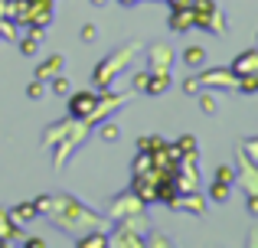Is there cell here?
I'll use <instances>...</instances> for the list:
<instances>
[{
    "label": "cell",
    "instance_id": "cell-1",
    "mask_svg": "<svg viewBox=\"0 0 258 248\" xmlns=\"http://www.w3.org/2000/svg\"><path fill=\"white\" fill-rule=\"evenodd\" d=\"M46 216H49L52 225H56L59 232H66V235H82V232H88V229H101V216L98 212H92L88 206H82L72 196H66V193L52 196V206H49Z\"/></svg>",
    "mask_w": 258,
    "mask_h": 248
},
{
    "label": "cell",
    "instance_id": "cell-2",
    "mask_svg": "<svg viewBox=\"0 0 258 248\" xmlns=\"http://www.w3.org/2000/svg\"><path fill=\"white\" fill-rule=\"evenodd\" d=\"M134 52H141V43L138 39H131L127 46H121V49H114V52H108L105 59H101L98 65H95V72H92V82H95V89H111V82L121 75V72L131 65V59H134Z\"/></svg>",
    "mask_w": 258,
    "mask_h": 248
},
{
    "label": "cell",
    "instance_id": "cell-3",
    "mask_svg": "<svg viewBox=\"0 0 258 248\" xmlns=\"http://www.w3.org/2000/svg\"><path fill=\"white\" fill-rule=\"evenodd\" d=\"M189 10H193V30H206L216 36H226V13L216 0H189Z\"/></svg>",
    "mask_w": 258,
    "mask_h": 248
},
{
    "label": "cell",
    "instance_id": "cell-4",
    "mask_svg": "<svg viewBox=\"0 0 258 248\" xmlns=\"http://www.w3.org/2000/svg\"><path fill=\"white\" fill-rule=\"evenodd\" d=\"M196 82H200V89H219V92H235V72L229 69V65H213V69H196Z\"/></svg>",
    "mask_w": 258,
    "mask_h": 248
},
{
    "label": "cell",
    "instance_id": "cell-5",
    "mask_svg": "<svg viewBox=\"0 0 258 248\" xmlns=\"http://www.w3.org/2000/svg\"><path fill=\"white\" fill-rule=\"evenodd\" d=\"M95 105H98V92H92V89H85V92H69V95H66L69 118H76V121H85V118L95 111Z\"/></svg>",
    "mask_w": 258,
    "mask_h": 248
},
{
    "label": "cell",
    "instance_id": "cell-6",
    "mask_svg": "<svg viewBox=\"0 0 258 248\" xmlns=\"http://www.w3.org/2000/svg\"><path fill=\"white\" fill-rule=\"evenodd\" d=\"M235 183L245 193H258V163L242 150H235Z\"/></svg>",
    "mask_w": 258,
    "mask_h": 248
},
{
    "label": "cell",
    "instance_id": "cell-7",
    "mask_svg": "<svg viewBox=\"0 0 258 248\" xmlns=\"http://www.w3.org/2000/svg\"><path fill=\"white\" fill-rule=\"evenodd\" d=\"M131 212H144V203H141L131 190L118 193V196L108 203V216H111V219H124V216H131Z\"/></svg>",
    "mask_w": 258,
    "mask_h": 248
},
{
    "label": "cell",
    "instance_id": "cell-8",
    "mask_svg": "<svg viewBox=\"0 0 258 248\" xmlns=\"http://www.w3.org/2000/svg\"><path fill=\"white\" fill-rule=\"evenodd\" d=\"M173 59H176V52L167 43H154L147 49V72H170Z\"/></svg>",
    "mask_w": 258,
    "mask_h": 248
},
{
    "label": "cell",
    "instance_id": "cell-9",
    "mask_svg": "<svg viewBox=\"0 0 258 248\" xmlns=\"http://www.w3.org/2000/svg\"><path fill=\"white\" fill-rule=\"evenodd\" d=\"M170 206H173V209H183V212H189V216H203V212H206V199H203V193H200V190L176 193Z\"/></svg>",
    "mask_w": 258,
    "mask_h": 248
},
{
    "label": "cell",
    "instance_id": "cell-10",
    "mask_svg": "<svg viewBox=\"0 0 258 248\" xmlns=\"http://www.w3.org/2000/svg\"><path fill=\"white\" fill-rule=\"evenodd\" d=\"M56 0H33V10H30V26H39V30H49L52 17H56Z\"/></svg>",
    "mask_w": 258,
    "mask_h": 248
},
{
    "label": "cell",
    "instance_id": "cell-11",
    "mask_svg": "<svg viewBox=\"0 0 258 248\" xmlns=\"http://www.w3.org/2000/svg\"><path fill=\"white\" fill-rule=\"evenodd\" d=\"M0 242H4V245H10V242H23V225L13 222L7 209H0Z\"/></svg>",
    "mask_w": 258,
    "mask_h": 248
},
{
    "label": "cell",
    "instance_id": "cell-12",
    "mask_svg": "<svg viewBox=\"0 0 258 248\" xmlns=\"http://www.w3.org/2000/svg\"><path fill=\"white\" fill-rule=\"evenodd\" d=\"M72 127H76V118H66V121H59V124H49V127L43 131V144H46V147H56L59 140L69 137Z\"/></svg>",
    "mask_w": 258,
    "mask_h": 248
},
{
    "label": "cell",
    "instance_id": "cell-13",
    "mask_svg": "<svg viewBox=\"0 0 258 248\" xmlns=\"http://www.w3.org/2000/svg\"><path fill=\"white\" fill-rule=\"evenodd\" d=\"M167 26H170L173 33H189L193 30V10H189V7H173Z\"/></svg>",
    "mask_w": 258,
    "mask_h": 248
},
{
    "label": "cell",
    "instance_id": "cell-14",
    "mask_svg": "<svg viewBox=\"0 0 258 248\" xmlns=\"http://www.w3.org/2000/svg\"><path fill=\"white\" fill-rule=\"evenodd\" d=\"M229 69L235 72V78H239V75H252V72H258V49H245L242 56H235V62L229 65Z\"/></svg>",
    "mask_w": 258,
    "mask_h": 248
},
{
    "label": "cell",
    "instance_id": "cell-15",
    "mask_svg": "<svg viewBox=\"0 0 258 248\" xmlns=\"http://www.w3.org/2000/svg\"><path fill=\"white\" fill-rule=\"evenodd\" d=\"M62 65H66V59L59 56V52H52V56H46L43 62L36 65V78H39V82H49L52 75H59V72H62Z\"/></svg>",
    "mask_w": 258,
    "mask_h": 248
},
{
    "label": "cell",
    "instance_id": "cell-16",
    "mask_svg": "<svg viewBox=\"0 0 258 248\" xmlns=\"http://www.w3.org/2000/svg\"><path fill=\"white\" fill-rule=\"evenodd\" d=\"M170 72H147L144 78V95H164L167 89H170Z\"/></svg>",
    "mask_w": 258,
    "mask_h": 248
},
{
    "label": "cell",
    "instance_id": "cell-17",
    "mask_svg": "<svg viewBox=\"0 0 258 248\" xmlns=\"http://www.w3.org/2000/svg\"><path fill=\"white\" fill-rule=\"evenodd\" d=\"M108 245H114V248H144V238L118 225V232H114V235H108Z\"/></svg>",
    "mask_w": 258,
    "mask_h": 248
},
{
    "label": "cell",
    "instance_id": "cell-18",
    "mask_svg": "<svg viewBox=\"0 0 258 248\" xmlns=\"http://www.w3.org/2000/svg\"><path fill=\"white\" fill-rule=\"evenodd\" d=\"M118 222H121V229L134 232V235H141V238H144L147 232H151V225H147V216H144V212H131V216L118 219Z\"/></svg>",
    "mask_w": 258,
    "mask_h": 248
},
{
    "label": "cell",
    "instance_id": "cell-19",
    "mask_svg": "<svg viewBox=\"0 0 258 248\" xmlns=\"http://www.w3.org/2000/svg\"><path fill=\"white\" fill-rule=\"evenodd\" d=\"M76 245L79 248H108V232L105 229H88V232H82V238Z\"/></svg>",
    "mask_w": 258,
    "mask_h": 248
},
{
    "label": "cell",
    "instance_id": "cell-20",
    "mask_svg": "<svg viewBox=\"0 0 258 248\" xmlns=\"http://www.w3.org/2000/svg\"><path fill=\"white\" fill-rule=\"evenodd\" d=\"M7 212H10V219L17 225H26V222H33V219H36V206H33V199H30V203H17L13 209H7Z\"/></svg>",
    "mask_w": 258,
    "mask_h": 248
},
{
    "label": "cell",
    "instance_id": "cell-21",
    "mask_svg": "<svg viewBox=\"0 0 258 248\" xmlns=\"http://www.w3.org/2000/svg\"><path fill=\"white\" fill-rule=\"evenodd\" d=\"M183 62H186L189 69H203V65H206V49H203V46H186V49H183Z\"/></svg>",
    "mask_w": 258,
    "mask_h": 248
},
{
    "label": "cell",
    "instance_id": "cell-22",
    "mask_svg": "<svg viewBox=\"0 0 258 248\" xmlns=\"http://www.w3.org/2000/svg\"><path fill=\"white\" fill-rule=\"evenodd\" d=\"M229 199H232V186H229V183H219V180H213V186H209V203L222 206V203H229Z\"/></svg>",
    "mask_w": 258,
    "mask_h": 248
},
{
    "label": "cell",
    "instance_id": "cell-23",
    "mask_svg": "<svg viewBox=\"0 0 258 248\" xmlns=\"http://www.w3.org/2000/svg\"><path fill=\"white\" fill-rule=\"evenodd\" d=\"M235 92H242V95H258V72H252V75H239Z\"/></svg>",
    "mask_w": 258,
    "mask_h": 248
},
{
    "label": "cell",
    "instance_id": "cell-24",
    "mask_svg": "<svg viewBox=\"0 0 258 248\" xmlns=\"http://www.w3.org/2000/svg\"><path fill=\"white\" fill-rule=\"evenodd\" d=\"M167 140L164 137H157V134H151V137H138V153H154V150H160Z\"/></svg>",
    "mask_w": 258,
    "mask_h": 248
},
{
    "label": "cell",
    "instance_id": "cell-25",
    "mask_svg": "<svg viewBox=\"0 0 258 248\" xmlns=\"http://www.w3.org/2000/svg\"><path fill=\"white\" fill-rule=\"evenodd\" d=\"M213 180L235 186V167H232V163H219V167H216V173H213Z\"/></svg>",
    "mask_w": 258,
    "mask_h": 248
},
{
    "label": "cell",
    "instance_id": "cell-26",
    "mask_svg": "<svg viewBox=\"0 0 258 248\" xmlns=\"http://www.w3.org/2000/svg\"><path fill=\"white\" fill-rule=\"evenodd\" d=\"M200 108H203V115H216V108H219V102H216V95H209V89H203L200 95Z\"/></svg>",
    "mask_w": 258,
    "mask_h": 248
},
{
    "label": "cell",
    "instance_id": "cell-27",
    "mask_svg": "<svg viewBox=\"0 0 258 248\" xmlns=\"http://www.w3.org/2000/svg\"><path fill=\"white\" fill-rule=\"evenodd\" d=\"M95 127H98V137L101 140H108V144H114V140H118V124H111V121H101V124H95Z\"/></svg>",
    "mask_w": 258,
    "mask_h": 248
},
{
    "label": "cell",
    "instance_id": "cell-28",
    "mask_svg": "<svg viewBox=\"0 0 258 248\" xmlns=\"http://www.w3.org/2000/svg\"><path fill=\"white\" fill-rule=\"evenodd\" d=\"M49 82H52V92H56V95H59V98H66V95H69V92H72V85H69V78H66V75H62V72H59V75H52V78H49Z\"/></svg>",
    "mask_w": 258,
    "mask_h": 248
},
{
    "label": "cell",
    "instance_id": "cell-29",
    "mask_svg": "<svg viewBox=\"0 0 258 248\" xmlns=\"http://www.w3.org/2000/svg\"><path fill=\"white\" fill-rule=\"evenodd\" d=\"M239 150L245 153V157H252L255 163H258V137H245V140L239 144Z\"/></svg>",
    "mask_w": 258,
    "mask_h": 248
},
{
    "label": "cell",
    "instance_id": "cell-30",
    "mask_svg": "<svg viewBox=\"0 0 258 248\" xmlns=\"http://www.w3.org/2000/svg\"><path fill=\"white\" fill-rule=\"evenodd\" d=\"M46 95V82H30V89H26V98H30V102H39V98Z\"/></svg>",
    "mask_w": 258,
    "mask_h": 248
},
{
    "label": "cell",
    "instance_id": "cell-31",
    "mask_svg": "<svg viewBox=\"0 0 258 248\" xmlns=\"http://www.w3.org/2000/svg\"><path fill=\"white\" fill-rule=\"evenodd\" d=\"M173 147H176L180 153H196V137H189V134H186V137H180Z\"/></svg>",
    "mask_w": 258,
    "mask_h": 248
},
{
    "label": "cell",
    "instance_id": "cell-32",
    "mask_svg": "<svg viewBox=\"0 0 258 248\" xmlns=\"http://www.w3.org/2000/svg\"><path fill=\"white\" fill-rule=\"evenodd\" d=\"M33 206H36V216H46V212H49V206H52V196H46V193H43V196L33 199Z\"/></svg>",
    "mask_w": 258,
    "mask_h": 248
},
{
    "label": "cell",
    "instance_id": "cell-33",
    "mask_svg": "<svg viewBox=\"0 0 258 248\" xmlns=\"http://www.w3.org/2000/svg\"><path fill=\"white\" fill-rule=\"evenodd\" d=\"M144 245H154V248H170V238H167V235H151V232H147V235H144Z\"/></svg>",
    "mask_w": 258,
    "mask_h": 248
},
{
    "label": "cell",
    "instance_id": "cell-34",
    "mask_svg": "<svg viewBox=\"0 0 258 248\" xmlns=\"http://www.w3.org/2000/svg\"><path fill=\"white\" fill-rule=\"evenodd\" d=\"M95 39H98V26H95V23H85L82 26V43H95Z\"/></svg>",
    "mask_w": 258,
    "mask_h": 248
},
{
    "label": "cell",
    "instance_id": "cell-35",
    "mask_svg": "<svg viewBox=\"0 0 258 248\" xmlns=\"http://www.w3.org/2000/svg\"><path fill=\"white\" fill-rule=\"evenodd\" d=\"M183 92H186V95H200V82H196V75H189V78H183Z\"/></svg>",
    "mask_w": 258,
    "mask_h": 248
},
{
    "label": "cell",
    "instance_id": "cell-36",
    "mask_svg": "<svg viewBox=\"0 0 258 248\" xmlns=\"http://www.w3.org/2000/svg\"><path fill=\"white\" fill-rule=\"evenodd\" d=\"M245 206H248V216H258V193H245Z\"/></svg>",
    "mask_w": 258,
    "mask_h": 248
},
{
    "label": "cell",
    "instance_id": "cell-37",
    "mask_svg": "<svg viewBox=\"0 0 258 248\" xmlns=\"http://www.w3.org/2000/svg\"><path fill=\"white\" fill-rule=\"evenodd\" d=\"M20 245H30V248H43L46 242H43V238H33V235H30V238H23V242H20Z\"/></svg>",
    "mask_w": 258,
    "mask_h": 248
},
{
    "label": "cell",
    "instance_id": "cell-38",
    "mask_svg": "<svg viewBox=\"0 0 258 248\" xmlns=\"http://www.w3.org/2000/svg\"><path fill=\"white\" fill-rule=\"evenodd\" d=\"M164 4L173 10V7H189V0H164Z\"/></svg>",
    "mask_w": 258,
    "mask_h": 248
},
{
    "label": "cell",
    "instance_id": "cell-39",
    "mask_svg": "<svg viewBox=\"0 0 258 248\" xmlns=\"http://www.w3.org/2000/svg\"><path fill=\"white\" fill-rule=\"evenodd\" d=\"M118 4H121V7H138L141 0H118Z\"/></svg>",
    "mask_w": 258,
    "mask_h": 248
},
{
    "label": "cell",
    "instance_id": "cell-40",
    "mask_svg": "<svg viewBox=\"0 0 258 248\" xmlns=\"http://www.w3.org/2000/svg\"><path fill=\"white\" fill-rule=\"evenodd\" d=\"M0 20H7V0H0Z\"/></svg>",
    "mask_w": 258,
    "mask_h": 248
},
{
    "label": "cell",
    "instance_id": "cell-41",
    "mask_svg": "<svg viewBox=\"0 0 258 248\" xmlns=\"http://www.w3.org/2000/svg\"><path fill=\"white\" fill-rule=\"evenodd\" d=\"M88 4H92V7H105L108 0H88Z\"/></svg>",
    "mask_w": 258,
    "mask_h": 248
},
{
    "label": "cell",
    "instance_id": "cell-42",
    "mask_svg": "<svg viewBox=\"0 0 258 248\" xmlns=\"http://www.w3.org/2000/svg\"><path fill=\"white\" fill-rule=\"evenodd\" d=\"M0 43H4V36H0Z\"/></svg>",
    "mask_w": 258,
    "mask_h": 248
},
{
    "label": "cell",
    "instance_id": "cell-43",
    "mask_svg": "<svg viewBox=\"0 0 258 248\" xmlns=\"http://www.w3.org/2000/svg\"><path fill=\"white\" fill-rule=\"evenodd\" d=\"M0 248H4V242H0Z\"/></svg>",
    "mask_w": 258,
    "mask_h": 248
}]
</instances>
